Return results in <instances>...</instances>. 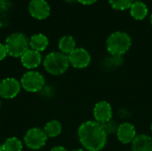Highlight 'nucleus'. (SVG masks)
<instances>
[{
    "label": "nucleus",
    "mask_w": 152,
    "mask_h": 151,
    "mask_svg": "<svg viewBox=\"0 0 152 151\" xmlns=\"http://www.w3.org/2000/svg\"><path fill=\"white\" fill-rule=\"evenodd\" d=\"M80 143L88 151L102 150L107 142V133L102 124L97 121L83 123L77 131Z\"/></svg>",
    "instance_id": "obj_1"
},
{
    "label": "nucleus",
    "mask_w": 152,
    "mask_h": 151,
    "mask_svg": "<svg viewBox=\"0 0 152 151\" xmlns=\"http://www.w3.org/2000/svg\"><path fill=\"white\" fill-rule=\"evenodd\" d=\"M132 45L131 36L123 31L113 32L107 39L106 46L111 55L121 56L126 53Z\"/></svg>",
    "instance_id": "obj_2"
},
{
    "label": "nucleus",
    "mask_w": 152,
    "mask_h": 151,
    "mask_svg": "<svg viewBox=\"0 0 152 151\" xmlns=\"http://www.w3.org/2000/svg\"><path fill=\"white\" fill-rule=\"evenodd\" d=\"M43 65L49 74L59 76L65 73L69 69V57L61 52H52L44 59Z\"/></svg>",
    "instance_id": "obj_3"
},
{
    "label": "nucleus",
    "mask_w": 152,
    "mask_h": 151,
    "mask_svg": "<svg viewBox=\"0 0 152 151\" xmlns=\"http://www.w3.org/2000/svg\"><path fill=\"white\" fill-rule=\"evenodd\" d=\"M4 45L8 55L14 58H20L22 54L29 49V39L25 34L15 32L6 37Z\"/></svg>",
    "instance_id": "obj_4"
},
{
    "label": "nucleus",
    "mask_w": 152,
    "mask_h": 151,
    "mask_svg": "<svg viewBox=\"0 0 152 151\" xmlns=\"http://www.w3.org/2000/svg\"><path fill=\"white\" fill-rule=\"evenodd\" d=\"M45 81L44 76L38 71L29 70L23 74L20 79L21 87L28 93H38L44 89Z\"/></svg>",
    "instance_id": "obj_5"
},
{
    "label": "nucleus",
    "mask_w": 152,
    "mask_h": 151,
    "mask_svg": "<svg viewBox=\"0 0 152 151\" xmlns=\"http://www.w3.org/2000/svg\"><path fill=\"white\" fill-rule=\"evenodd\" d=\"M47 138L48 137L43 129L39 127H33L26 133L24 136V143L28 149L37 150L45 145Z\"/></svg>",
    "instance_id": "obj_6"
},
{
    "label": "nucleus",
    "mask_w": 152,
    "mask_h": 151,
    "mask_svg": "<svg viewBox=\"0 0 152 151\" xmlns=\"http://www.w3.org/2000/svg\"><path fill=\"white\" fill-rule=\"evenodd\" d=\"M20 82L14 77H6L0 82V96L10 100L15 98L20 92Z\"/></svg>",
    "instance_id": "obj_7"
},
{
    "label": "nucleus",
    "mask_w": 152,
    "mask_h": 151,
    "mask_svg": "<svg viewBox=\"0 0 152 151\" xmlns=\"http://www.w3.org/2000/svg\"><path fill=\"white\" fill-rule=\"evenodd\" d=\"M69 65L77 69L86 68L91 62V55L84 48H76L69 55Z\"/></svg>",
    "instance_id": "obj_8"
},
{
    "label": "nucleus",
    "mask_w": 152,
    "mask_h": 151,
    "mask_svg": "<svg viewBox=\"0 0 152 151\" xmlns=\"http://www.w3.org/2000/svg\"><path fill=\"white\" fill-rule=\"evenodd\" d=\"M28 8L30 15L37 20L46 19L51 12V7L45 0H31Z\"/></svg>",
    "instance_id": "obj_9"
},
{
    "label": "nucleus",
    "mask_w": 152,
    "mask_h": 151,
    "mask_svg": "<svg viewBox=\"0 0 152 151\" xmlns=\"http://www.w3.org/2000/svg\"><path fill=\"white\" fill-rule=\"evenodd\" d=\"M94 117L95 121L102 125L110 122L112 118V108L110 104L105 101L97 102L94 109Z\"/></svg>",
    "instance_id": "obj_10"
},
{
    "label": "nucleus",
    "mask_w": 152,
    "mask_h": 151,
    "mask_svg": "<svg viewBox=\"0 0 152 151\" xmlns=\"http://www.w3.org/2000/svg\"><path fill=\"white\" fill-rule=\"evenodd\" d=\"M20 62L24 68L28 69H34L37 68L42 62L41 53L28 49L20 57Z\"/></svg>",
    "instance_id": "obj_11"
},
{
    "label": "nucleus",
    "mask_w": 152,
    "mask_h": 151,
    "mask_svg": "<svg viewBox=\"0 0 152 151\" xmlns=\"http://www.w3.org/2000/svg\"><path fill=\"white\" fill-rule=\"evenodd\" d=\"M117 136L119 142L124 144L133 142L136 137V131L134 126L129 123H123L118 125L117 130Z\"/></svg>",
    "instance_id": "obj_12"
},
{
    "label": "nucleus",
    "mask_w": 152,
    "mask_h": 151,
    "mask_svg": "<svg viewBox=\"0 0 152 151\" xmlns=\"http://www.w3.org/2000/svg\"><path fill=\"white\" fill-rule=\"evenodd\" d=\"M133 151H152V138L149 135H136L132 142Z\"/></svg>",
    "instance_id": "obj_13"
},
{
    "label": "nucleus",
    "mask_w": 152,
    "mask_h": 151,
    "mask_svg": "<svg viewBox=\"0 0 152 151\" xmlns=\"http://www.w3.org/2000/svg\"><path fill=\"white\" fill-rule=\"evenodd\" d=\"M49 44V40L47 36L42 33L35 34L29 38V47L32 50L37 52H43L45 51Z\"/></svg>",
    "instance_id": "obj_14"
},
{
    "label": "nucleus",
    "mask_w": 152,
    "mask_h": 151,
    "mask_svg": "<svg viewBox=\"0 0 152 151\" xmlns=\"http://www.w3.org/2000/svg\"><path fill=\"white\" fill-rule=\"evenodd\" d=\"M149 12V9L146 4L142 1H134L130 7V14L131 16L138 20H142L145 19Z\"/></svg>",
    "instance_id": "obj_15"
},
{
    "label": "nucleus",
    "mask_w": 152,
    "mask_h": 151,
    "mask_svg": "<svg viewBox=\"0 0 152 151\" xmlns=\"http://www.w3.org/2000/svg\"><path fill=\"white\" fill-rule=\"evenodd\" d=\"M76 48V41L71 36H64L59 41V49L66 55H69Z\"/></svg>",
    "instance_id": "obj_16"
},
{
    "label": "nucleus",
    "mask_w": 152,
    "mask_h": 151,
    "mask_svg": "<svg viewBox=\"0 0 152 151\" xmlns=\"http://www.w3.org/2000/svg\"><path fill=\"white\" fill-rule=\"evenodd\" d=\"M44 132L47 135V137L54 138L61 134V125L57 120H51L47 122L44 127Z\"/></svg>",
    "instance_id": "obj_17"
},
{
    "label": "nucleus",
    "mask_w": 152,
    "mask_h": 151,
    "mask_svg": "<svg viewBox=\"0 0 152 151\" xmlns=\"http://www.w3.org/2000/svg\"><path fill=\"white\" fill-rule=\"evenodd\" d=\"M22 148V142L17 137H10L3 143V151H21Z\"/></svg>",
    "instance_id": "obj_18"
},
{
    "label": "nucleus",
    "mask_w": 152,
    "mask_h": 151,
    "mask_svg": "<svg viewBox=\"0 0 152 151\" xmlns=\"http://www.w3.org/2000/svg\"><path fill=\"white\" fill-rule=\"evenodd\" d=\"M110 4L115 10L125 11L130 9L134 0H109Z\"/></svg>",
    "instance_id": "obj_19"
},
{
    "label": "nucleus",
    "mask_w": 152,
    "mask_h": 151,
    "mask_svg": "<svg viewBox=\"0 0 152 151\" xmlns=\"http://www.w3.org/2000/svg\"><path fill=\"white\" fill-rule=\"evenodd\" d=\"M103 126H104V129H105L107 134H108V133H114V132H117L118 127V126L116 125V123H115L114 121H111V120H110V122L104 124Z\"/></svg>",
    "instance_id": "obj_20"
},
{
    "label": "nucleus",
    "mask_w": 152,
    "mask_h": 151,
    "mask_svg": "<svg viewBox=\"0 0 152 151\" xmlns=\"http://www.w3.org/2000/svg\"><path fill=\"white\" fill-rule=\"evenodd\" d=\"M7 55H8V53H7L5 45L0 43V61H3V60H4Z\"/></svg>",
    "instance_id": "obj_21"
},
{
    "label": "nucleus",
    "mask_w": 152,
    "mask_h": 151,
    "mask_svg": "<svg viewBox=\"0 0 152 151\" xmlns=\"http://www.w3.org/2000/svg\"><path fill=\"white\" fill-rule=\"evenodd\" d=\"M77 2H79L82 4H86V5H89V4H94L97 0H77Z\"/></svg>",
    "instance_id": "obj_22"
},
{
    "label": "nucleus",
    "mask_w": 152,
    "mask_h": 151,
    "mask_svg": "<svg viewBox=\"0 0 152 151\" xmlns=\"http://www.w3.org/2000/svg\"><path fill=\"white\" fill-rule=\"evenodd\" d=\"M50 151H68L64 147H61V146H56V147H53Z\"/></svg>",
    "instance_id": "obj_23"
},
{
    "label": "nucleus",
    "mask_w": 152,
    "mask_h": 151,
    "mask_svg": "<svg viewBox=\"0 0 152 151\" xmlns=\"http://www.w3.org/2000/svg\"><path fill=\"white\" fill-rule=\"evenodd\" d=\"M66 2H68V3H72V2H74L75 0H65Z\"/></svg>",
    "instance_id": "obj_24"
},
{
    "label": "nucleus",
    "mask_w": 152,
    "mask_h": 151,
    "mask_svg": "<svg viewBox=\"0 0 152 151\" xmlns=\"http://www.w3.org/2000/svg\"><path fill=\"white\" fill-rule=\"evenodd\" d=\"M0 151H3V144L0 143Z\"/></svg>",
    "instance_id": "obj_25"
},
{
    "label": "nucleus",
    "mask_w": 152,
    "mask_h": 151,
    "mask_svg": "<svg viewBox=\"0 0 152 151\" xmlns=\"http://www.w3.org/2000/svg\"><path fill=\"white\" fill-rule=\"evenodd\" d=\"M74 151H87V150H74Z\"/></svg>",
    "instance_id": "obj_26"
},
{
    "label": "nucleus",
    "mask_w": 152,
    "mask_h": 151,
    "mask_svg": "<svg viewBox=\"0 0 152 151\" xmlns=\"http://www.w3.org/2000/svg\"><path fill=\"white\" fill-rule=\"evenodd\" d=\"M150 20H151V25H152V13H151V19H150Z\"/></svg>",
    "instance_id": "obj_27"
},
{
    "label": "nucleus",
    "mask_w": 152,
    "mask_h": 151,
    "mask_svg": "<svg viewBox=\"0 0 152 151\" xmlns=\"http://www.w3.org/2000/svg\"><path fill=\"white\" fill-rule=\"evenodd\" d=\"M151 133H152V124H151Z\"/></svg>",
    "instance_id": "obj_28"
},
{
    "label": "nucleus",
    "mask_w": 152,
    "mask_h": 151,
    "mask_svg": "<svg viewBox=\"0 0 152 151\" xmlns=\"http://www.w3.org/2000/svg\"><path fill=\"white\" fill-rule=\"evenodd\" d=\"M0 106H1V101H0Z\"/></svg>",
    "instance_id": "obj_29"
},
{
    "label": "nucleus",
    "mask_w": 152,
    "mask_h": 151,
    "mask_svg": "<svg viewBox=\"0 0 152 151\" xmlns=\"http://www.w3.org/2000/svg\"><path fill=\"white\" fill-rule=\"evenodd\" d=\"M0 82H1V81H0Z\"/></svg>",
    "instance_id": "obj_30"
},
{
    "label": "nucleus",
    "mask_w": 152,
    "mask_h": 151,
    "mask_svg": "<svg viewBox=\"0 0 152 151\" xmlns=\"http://www.w3.org/2000/svg\"><path fill=\"white\" fill-rule=\"evenodd\" d=\"M132 151H133V150H132Z\"/></svg>",
    "instance_id": "obj_31"
}]
</instances>
